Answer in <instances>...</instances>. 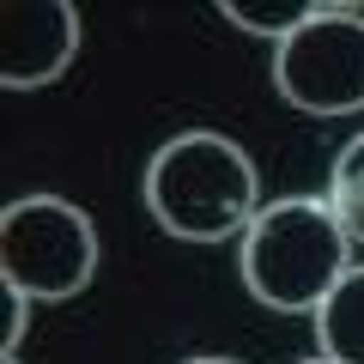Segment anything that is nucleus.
I'll return each instance as SVG.
<instances>
[{
	"label": "nucleus",
	"instance_id": "9b49d317",
	"mask_svg": "<svg viewBox=\"0 0 364 364\" xmlns=\"http://www.w3.org/2000/svg\"><path fill=\"white\" fill-rule=\"evenodd\" d=\"M304 364H334V358H322V352H316V358H304Z\"/></svg>",
	"mask_w": 364,
	"mask_h": 364
},
{
	"label": "nucleus",
	"instance_id": "39448f33",
	"mask_svg": "<svg viewBox=\"0 0 364 364\" xmlns=\"http://www.w3.org/2000/svg\"><path fill=\"white\" fill-rule=\"evenodd\" d=\"M79 55V6L73 0H13L0 6V85L37 91L73 67Z\"/></svg>",
	"mask_w": 364,
	"mask_h": 364
},
{
	"label": "nucleus",
	"instance_id": "7ed1b4c3",
	"mask_svg": "<svg viewBox=\"0 0 364 364\" xmlns=\"http://www.w3.org/2000/svg\"><path fill=\"white\" fill-rule=\"evenodd\" d=\"M97 225L61 195H18L0 213V286L31 304H67L97 279Z\"/></svg>",
	"mask_w": 364,
	"mask_h": 364
},
{
	"label": "nucleus",
	"instance_id": "f03ea898",
	"mask_svg": "<svg viewBox=\"0 0 364 364\" xmlns=\"http://www.w3.org/2000/svg\"><path fill=\"white\" fill-rule=\"evenodd\" d=\"M352 249L358 243L334 219L328 195H286L267 200L255 225L237 237V273L255 304L279 316H316L334 298V286L358 267Z\"/></svg>",
	"mask_w": 364,
	"mask_h": 364
},
{
	"label": "nucleus",
	"instance_id": "0eeeda50",
	"mask_svg": "<svg viewBox=\"0 0 364 364\" xmlns=\"http://www.w3.org/2000/svg\"><path fill=\"white\" fill-rule=\"evenodd\" d=\"M328 0H219V13L231 18L237 31H249V37H267L273 49L291 37V31H304L316 13H322Z\"/></svg>",
	"mask_w": 364,
	"mask_h": 364
},
{
	"label": "nucleus",
	"instance_id": "1a4fd4ad",
	"mask_svg": "<svg viewBox=\"0 0 364 364\" xmlns=\"http://www.w3.org/2000/svg\"><path fill=\"white\" fill-rule=\"evenodd\" d=\"M0 298H6V340H0V358H18V346H25V322H31V298L13 286H0Z\"/></svg>",
	"mask_w": 364,
	"mask_h": 364
},
{
	"label": "nucleus",
	"instance_id": "20e7f679",
	"mask_svg": "<svg viewBox=\"0 0 364 364\" xmlns=\"http://www.w3.org/2000/svg\"><path fill=\"white\" fill-rule=\"evenodd\" d=\"M273 91L304 116L364 109V6L328 0L304 31L273 49Z\"/></svg>",
	"mask_w": 364,
	"mask_h": 364
},
{
	"label": "nucleus",
	"instance_id": "6e6552de",
	"mask_svg": "<svg viewBox=\"0 0 364 364\" xmlns=\"http://www.w3.org/2000/svg\"><path fill=\"white\" fill-rule=\"evenodd\" d=\"M328 207L346 225V237L364 249V134H352L334 152V170H328Z\"/></svg>",
	"mask_w": 364,
	"mask_h": 364
},
{
	"label": "nucleus",
	"instance_id": "f8f14e48",
	"mask_svg": "<svg viewBox=\"0 0 364 364\" xmlns=\"http://www.w3.org/2000/svg\"><path fill=\"white\" fill-rule=\"evenodd\" d=\"M6 364H25V358H6Z\"/></svg>",
	"mask_w": 364,
	"mask_h": 364
},
{
	"label": "nucleus",
	"instance_id": "423d86ee",
	"mask_svg": "<svg viewBox=\"0 0 364 364\" xmlns=\"http://www.w3.org/2000/svg\"><path fill=\"white\" fill-rule=\"evenodd\" d=\"M316 346L334 364H364V261L334 286V298L316 310Z\"/></svg>",
	"mask_w": 364,
	"mask_h": 364
},
{
	"label": "nucleus",
	"instance_id": "9d476101",
	"mask_svg": "<svg viewBox=\"0 0 364 364\" xmlns=\"http://www.w3.org/2000/svg\"><path fill=\"white\" fill-rule=\"evenodd\" d=\"M182 364H243V358H219V352H200V358H182Z\"/></svg>",
	"mask_w": 364,
	"mask_h": 364
},
{
	"label": "nucleus",
	"instance_id": "f257e3e1",
	"mask_svg": "<svg viewBox=\"0 0 364 364\" xmlns=\"http://www.w3.org/2000/svg\"><path fill=\"white\" fill-rule=\"evenodd\" d=\"M146 213L164 237L176 243H225V237H243L255 225L261 200V176L255 158L231 140V134L213 128H188L176 140H164L146 158Z\"/></svg>",
	"mask_w": 364,
	"mask_h": 364
}]
</instances>
